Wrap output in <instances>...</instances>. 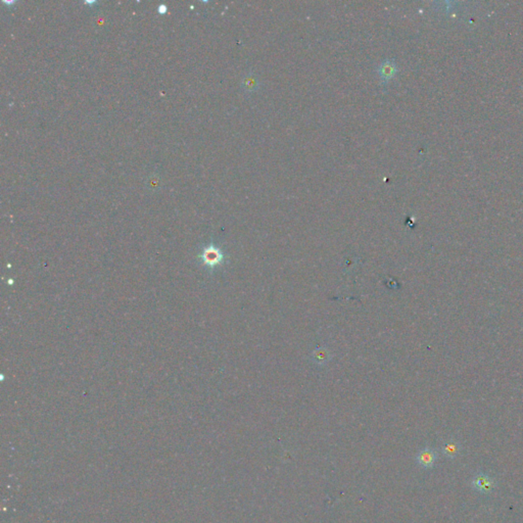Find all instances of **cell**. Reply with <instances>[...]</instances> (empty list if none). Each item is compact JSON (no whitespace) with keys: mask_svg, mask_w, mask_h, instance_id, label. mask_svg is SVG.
Listing matches in <instances>:
<instances>
[{"mask_svg":"<svg viewBox=\"0 0 523 523\" xmlns=\"http://www.w3.org/2000/svg\"><path fill=\"white\" fill-rule=\"evenodd\" d=\"M200 257L205 265L210 266V267H215V266L219 265L222 262L223 254L219 248L212 245V246H208L207 248H205L203 250Z\"/></svg>","mask_w":523,"mask_h":523,"instance_id":"cell-2","label":"cell"},{"mask_svg":"<svg viewBox=\"0 0 523 523\" xmlns=\"http://www.w3.org/2000/svg\"><path fill=\"white\" fill-rule=\"evenodd\" d=\"M397 72H398V67L394 60L383 61L378 68V74L383 83H388L392 78L396 76Z\"/></svg>","mask_w":523,"mask_h":523,"instance_id":"cell-1","label":"cell"},{"mask_svg":"<svg viewBox=\"0 0 523 523\" xmlns=\"http://www.w3.org/2000/svg\"><path fill=\"white\" fill-rule=\"evenodd\" d=\"M459 452H460V444L456 441H449L442 447L443 455L451 459L456 458L459 455Z\"/></svg>","mask_w":523,"mask_h":523,"instance_id":"cell-5","label":"cell"},{"mask_svg":"<svg viewBox=\"0 0 523 523\" xmlns=\"http://www.w3.org/2000/svg\"><path fill=\"white\" fill-rule=\"evenodd\" d=\"M242 85H243V88L245 89V91L251 92V91H255V89L258 87V81L256 80L255 76L247 75L242 81Z\"/></svg>","mask_w":523,"mask_h":523,"instance_id":"cell-6","label":"cell"},{"mask_svg":"<svg viewBox=\"0 0 523 523\" xmlns=\"http://www.w3.org/2000/svg\"><path fill=\"white\" fill-rule=\"evenodd\" d=\"M437 459V454L430 448H425L416 455V461L422 468L430 469Z\"/></svg>","mask_w":523,"mask_h":523,"instance_id":"cell-3","label":"cell"},{"mask_svg":"<svg viewBox=\"0 0 523 523\" xmlns=\"http://www.w3.org/2000/svg\"><path fill=\"white\" fill-rule=\"evenodd\" d=\"M472 485L481 493H489L494 487V481L488 475L480 473L475 475L472 481Z\"/></svg>","mask_w":523,"mask_h":523,"instance_id":"cell-4","label":"cell"}]
</instances>
